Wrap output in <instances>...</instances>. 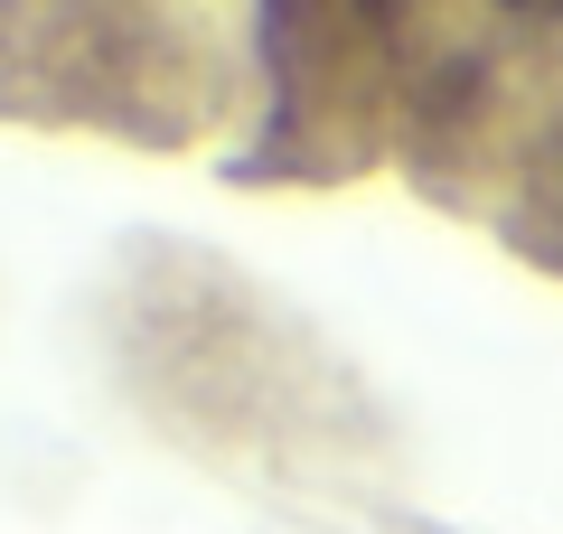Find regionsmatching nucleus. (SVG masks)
Returning <instances> with one entry per match:
<instances>
[{"label":"nucleus","instance_id":"obj_1","mask_svg":"<svg viewBox=\"0 0 563 534\" xmlns=\"http://www.w3.org/2000/svg\"><path fill=\"white\" fill-rule=\"evenodd\" d=\"M517 10H563V0H517Z\"/></svg>","mask_w":563,"mask_h":534}]
</instances>
